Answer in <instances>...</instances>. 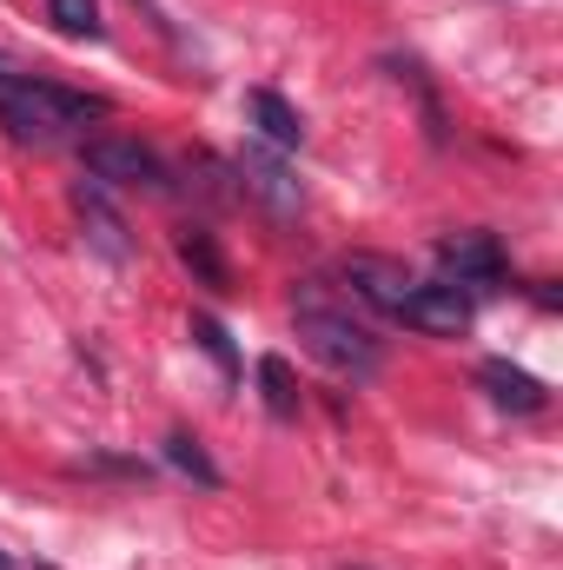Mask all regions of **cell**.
Segmentation results:
<instances>
[{"label": "cell", "instance_id": "1", "mask_svg": "<svg viewBox=\"0 0 563 570\" xmlns=\"http://www.w3.org/2000/svg\"><path fill=\"white\" fill-rule=\"evenodd\" d=\"M107 100L100 94H73V87H53V80H33L20 67L0 73V127L27 146H60L67 134H80L87 120H100Z\"/></svg>", "mask_w": 563, "mask_h": 570}, {"label": "cell", "instance_id": "2", "mask_svg": "<svg viewBox=\"0 0 563 570\" xmlns=\"http://www.w3.org/2000/svg\"><path fill=\"white\" fill-rule=\"evenodd\" d=\"M298 338L318 365H332L338 379H372L385 365V345L338 305H325V279H305L298 292Z\"/></svg>", "mask_w": 563, "mask_h": 570}, {"label": "cell", "instance_id": "3", "mask_svg": "<svg viewBox=\"0 0 563 570\" xmlns=\"http://www.w3.org/2000/svg\"><path fill=\"white\" fill-rule=\"evenodd\" d=\"M80 159H87V173H93V186H140V193H172V179H166V159L140 140H120V134H100V140L80 146Z\"/></svg>", "mask_w": 563, "mask_h": 570}, {"label": "cell", "instance_id": "4", "mask_svg": "<svg viewBox=\"0 0 563 570\" xmlns=\"http://www.w3.org/2000/svg\"><path fill=\"white\" fill-rule=\"evenodd\" d=\"M437 273H444V285H477V292L504 285L497 233H451V239H437Z\"/></svg>", "mask_w": 563, "mask_h": 570}, {"label": "cell", "instance_id": "5", "mask_svg": "<svg viewBox=\"0 0 563 570\" xmlns=\"http://www.w3.org/2000/svg\"><path fill=\"white\" fill-rule=\"evenodd\" d=\"M398 318L424 332V338H457V332H471V298L457 292V285H412V298L398 305Z\"/></svg>", "mask_w": 563, "mask_h": 570}, {"label": "cell", "instance_id": "6", "mask_svg": "<svg viewBox=\"0 0 563 570\" xmlns=\"http://www.w3.org/2000/svg\"><path fill=\"white\" fill-rule=\"evenodd\" d=\"M338 273H345V285H352L365 305H378V312H392V318H398V305H405V298H412V285H418L398 259H385V253H352Z\"/></svg>", "mask_w": 563, "mask_h": 570}, {"label": "cell", "instance_id": "7", "mask_svg": "<svg viewBox=\"0 0 563 570\" xmlns=\"http://www.w3.org/2000/svg\"><path fill=\"white\" fill-rule=\"evenodd\" d=\"M239 179H246V193H259L273 213H298V199H305L298 179H292V166L273 159L266 146H246V153H239Z\"/></svg>", "mask_w": 563, "mask_h": 570}, {"label": "cell", "instance_id": "8", "mask_svg": "<svg viewBox=\"0 0 563 570\" xmlns=\"http://www.w3.org/2000/svg\"><path fill=\"white\" fill-rule=\"evenodd\" d=\"M73 206H80V219H87V239H93L113 266H127V259H134V239H127V219L107 206V193H100V186H80Z\"/></svg>", "mask_w": 563, "mask_h": 570}, {"label": "cell", "instance_id": "9", "mask_svg": "<svg viewBox=\"0 0 563 570\" xmlns=\"http://www.w3.org/2000/svg\"><path fill=\"white\" fill-rule=\"evenodd\" d=\"M246 114H253V127H259V140L279 146V153H298L305 146V120H298V107L279 100L273 87H253L246 94Z\"/></svg>", "mask_w": 563, "mask_h": 570}, {"label": "cell", "instance_id": "10", "mask_svg": "<svg viewBox=\"0 0 563 570\" xmlns=\"http://www.w3.org/2000/svg\"><path fill=\"white\" fill-rule=\"evenodd\" d=\"M477 385H484L497 405H511V412H544V385H537L524 365H511V358H484V365H477Z\"/></svg>", "mask_w": 563, "mask_h": 570}, {"label": "cell", "instance_id": "11", "mask_svg": "<svg viewBox=\"0 0 563 570\" xmlns=\"http://www.w3.org/2000/svg\"><path fill=\"white\" fill-rule=\"evenodd\" d=\"M179 259L199 273V285L233 292V266H226V253H219V239H213L206 226H179Z\"/></svg>", "mask_w": 563, "mask_h": 570}, {"label": "cell", "instance_id": "12", "mask_svg": "<svg viewBox=\"0 0 563 570\" xmlns=\"http://www.w3.org/2000/svg\"><path fill=\"white\" fill-rule=\"evenodd\" d=\"M166 464H172V471H186V478H192V484H206V491H219V484H226V478H219V464L206 458V444H199L192 431H166Z\"/></svg>", "mask_w": 563, "mask_h": 570}, {"label": "cell", "instance_id": "13", "mask_svg": "<svg viewBox=\"0 0 563 570\" xmlns=\"http://www.w3.org/2000/svg\"><path fill=\"white\" fill-rule=\"evenodd\" d=\"M259 385H266V412H273L279 425H292V419H298V385H292V365H285L279 352L259 358Z\"/></svg>", "mask_w": 563, "mask_h": 570}, {"label": "cell", "instance_id": "14", "mask_svg": "<svg viewBox=\"0 0 563 570\" xmlns=\"http://www.w3.org/2000/svg\"><path fill=\"white\" fill-rule=\"evenodd\" d=\"M47 20L67 33V40H100V0H47Z\"/></svg>", "mask_w": 563, "mask_h": 570}, {"label": "cell", "instance_id": "15", "mask_svg": "<svg viewBox=\"0 0 563 570\" xmlns=\"http://www.w3.org/2000/svg\"><path fill=\"white\" fill-rule=\"evenodd\" d=\"M192 338H199V352H206L226 379H239V352H233V338H226V325H219L213 312H199V318H192Z\"/></svg>", "mask_w": 563, "mask_h": 570}, {"label": "cell", "instance_id": "16", "mask_svg": "<svg viewBox=\"0 0 563 570\" xmlns=\"http://www.w3.org/2000/svg\"><path fill=\"white\" fill-rule=\"evenodd\" d=\"M87 471H113V478H146L140 458H87Z\"/></svg>", "mask_w": 563, "mask_h": 570}, {"label": "cell", "instance_id": "17", "mask_svg": "<svg viewBox=\"0 0 563 570\" xmlns=\"http://www.w3.org/2000/svg\"><path fill=\"white\" fill-rule=\"evenodd\" d=\"M134 7H146V13H152V27H159V33H172V20H166V7H159V0H134Z\"/></svg>", "mask_w": 563, "mask_h": 570}, {"label": "cell", "instance_id": "18", "mask_svg": "<svg viewBox=\"0 0 563 570\" xmlns=\"http://www.w3.org/2000/svg\"><path fill=\"white\" fill-rule=\"evenodd\" d=\"M0 570H13V564H7V551H0Z\"/></svg>", "mask_w": 563, "mask_h": 570}, {"label": "cell", "instance_id": "19", "mask_svg": "<svg viewBox=\"0 0 563 570\" xmlns=\"http://www.w3.org/2000/svg\"><path fill=\"white\" fill-rule=\"evenodd\" d=\"M33 570H47V564H33Z\"/></svg>", "mask_w": 563, "mask_h": 570}]
</instances>
